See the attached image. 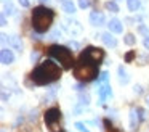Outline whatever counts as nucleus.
<instances>
[{"label": "nucleus", "mask_w": 149, "mask_h": 132, "mask_svg": "<svg viewBox=\"0 0 149 132\" xmlns=\"http://www.w3.org/2000/svg\"><path fill=\"white\" fill-rule=\"evenodd\" d=\"M61 77V69L56 63H53L52 60H47L43 63H40L36 69L31 73V79L34 80V84L37 85H47L52 84L55 80H58Z\"/></svg>", "instance_id": "obj_1"}, {"label": "nucleus", "mask_w": 149, "mask_h": 132, "mask_svg": "<svg viewBox=\"0 0 149 132\" xmlns=\"http://www.w3.org/2000/svg\"><path fill=\"white\" fill-rule=\"evenodd\" d=\"M55 19V11L47 6H36L32 10V28L36 32L43 34L47 32L53 24Z\"/></svg>", "instance_id": "obj_2"}, {"label": "nucleus", "mask_w": 149, "mask_h": 132, "mask_svg": "<svg viewBox=\"0 0 149 132\" xmlns=\"http://www.w3.org/2000/svg\"><path fill=\"white\" fill-rule=\"evenodd\" d=\"M98 66L100 64L93 63L91 60L82 56L79 58V61L74 66V76L77 77L82 82H90V80H95L98 77Z\"/></svg>", "instance_id": "obj_3"}, {"label": "nucleus", "mask_w": 149, "mask_h": 132, "mask_svg": "<svg viewBox=\"0 0 149 132\" xmlns=\"http://www.w3.org/2000/svg\"><path fill=\"white\" fill-rule=\"evenodd\" d=\"M48 55L55 60H58L63 64L64 69H71L74 66V56H72V52L68 47H63V45H52L48 48Z\"/></svg>", "instance_id": "obj_4"}, {"label": "nucleus", "mask_w": 149, "mask_h": 132, "mask_svg": "<svg viewBox=\"0 0 149 132\" xmlns=\"http://www.w3.org/2000/svg\"><path fill=\"white\" fill-rule=\"evenodd\" d=\"M43 118H45V124L50 132H66L64 127L61 126V109L58 106L48 108L43 114Z\"/></svg>", "instance_id": "obj_5"}, {"label": "nucleus", "mask_w": 149, "mask_h": 132, "mask_svg": "<svg viewBox=\"0 0 149 132\" xmlns=\"http://www.w3.org/2000/svg\"><path fill=\"white\" fill-rule=\"evenodd\" d=\"M82 56L88 58V60H91L96 64H101L103 60L106 58V53H104V50H101V48H98V47H87L85 52H82Z\"/></svg>", "instance_id": "obj_6"}, {"label": "nucleus", "mask_w": 149, "mask_h": 132, "mask_svg": "<svg viewBox=\"0 0 149 132\" xmlns=\"http://www.w3.org/2000/svg\"><path fill=\"white\" fill-rule=\"evenodd\" d=\"M143 119H148V113L144 111L143 108H132L130 109V127H132V131H136L139 126V122L143 121Z\"/></svg>", "instance_id": "obj_7"}, {"label": "nucleus", "mask_w": 149, "mask_h": 132, "mask_svg": "<svg viewBox=\"0 0 149 132\" xmlns=\"http://www.w3.org/2000/svg\"><path fill=\"white\" fill-rule=\"evenodd\" d=\"M0 60H2L3 64H11L15 61V56H13V53H11V50L2 48V50H0Z\"/></svg>", "instance_id": "obj_8"}, {"label": "nucleus", "mask_w": 149, "mask_h": 132, "mask_svg": "<svg viewBox=\"0 0 149 132\" xmlns=\"http://www.w3.org/2000/svg\"><path fill=\"white\" fill-rule=\"evenodd\" d=\"M90 23L93 26H103L104 24V15L103 13H100V11H91V15H90Z\"/></svg>", "instance_id": "obj_9"}, {"label": "nucleus", "mask_w": 149, "mask_h": 132, "mask_svg": "<svg viewBox=\"0 0 149 132\" xmlns=\"http://www.w3.org/2000/svg\"><path fill=\"white\" fill-rule=\"evenodd\" d=\"M107 28H109V31H111V32H116V34H120V32L123 31L122 23H120L117 18H112V19H111V21L107 23Z\"/></svg>", "instance_id": "obj_10"}, {"label": "nucleus", "mask_w": 149, "mask_h": 132, "mask_svg": "<svg viewBox=\"0 0 149 132\" xmlns=\"http://www.w3.org/2000/svg\"><path fill=\"white\" fill-rule=\"evenodd\" d=\"M98 93H100V100H101V103L106 100V97H109L111 95V85L107 82H104V84H100V89H98Z\"/></svg>", "instance_id": "obj_11"}, {"label": "nucleus", "mask_w": 149, "mask_h": 132, "mask_svg": "<svg viewBox=\"0 0 149 132\" xmlns=\"http://www.w3.org/2000/svg\"><path fill=\"white\" fill-rule=\"evenodd\" d=\"M66 28L69 29V32H71L72 35H77L82 32V26L79 24L77 21H66Z\"/></svg>", "instance_id": "obj_12"}, {"label": "nucleus", "mask_w": 149, "mask_h": 132, "mask_svg": "<svg viewBox=\"0 0 149 132\" xmlns=\"http://www.w3.org/2000/svg\"><path fill=\"white\" fill-rule=\"evenodd\" d=\"M8 45H10L11 48H15V50H18V52H23V42H21V39L18 37V35H11V37L8 39Z\"/></svg>", "instance_id": "obj_13"}, {"label": "nucleus", "mask_w": 149, "mask_h": 132, "mask_svg": "<svg viewBox=\"0 0 149 132\" xmlns=\"http://www.w3.org/2000/svg\"><path fill=\"white\" fill-rule=\"evenodd\" d=\"M101 39H103V42L107 45V47H116V45H117V40H116V37H112L111 31L109 32H104V34L101 35Z\"/></svg>", "instance_id": "obj_14"}, {"label": "nucleus", "mask_w": 149, "mask_h": 132, "mask_svg": "<svg viewBox=\"0 0 149 132\" xmlns=\"http://www.w3.org/2000/svg\"><path fill=\"white\" fill-rule=\"evenodd\" d=\"M128 80H130V77L127 76L123 66H119V82H120V84H127Z\"/></svg>", "instance_id": "obj_15"}, {"label": "nucleus", "mask_w": 149, "mask_h": 132, "mask_svg": "<svg viewBox=\"0 0 149 132\" xmlns=\"http://www.w3.org/2000/svg\"><path fill=\"white\" fill-rule=\"evenodd\" d=\"M63 8H64V11H66V13H69V15L75 13V5L71 2V0H66V2L63 3Z\"/></svg>", "instance_id": "obj_16"}, {"label": "nucleus", "mask_w": 149, "mask_h": 132, "mask_svg": "<svg viewBox=\"0 0 149 132\" xmlns=\"http://www.w3.org/2000/svg\"><path fill=\"white\" fill-rule=\"evenodd\" d=\"M104 6H106L107 11H112V13H117V11H119V6H117V3H116V2H111V0L104 3Z\"/></svg>", "instance_id": "obj_17"}, {"label": "nucleus", "mask_w": 149, "mask_h": 132, "mask_svg": "<svg viewBox=\"0 0 149 132\" xmlns=\"http://www.w3.org/2000/svg\"><path fill=\"white\" fill-rule=\"evenodd\" d=\"M127 5H128L130 11H136L139 8V0H127Z\"/></svg>", "instance_id": "obj_18"}, {"label": "nucleus", "mask_w": 149, "mask_h": 132, "mask_svg": "<svg viewBox=\"0 0 149 132\" xmlns=\"http://www.w3.org/2000/svg\"><path fill=\"white\" fill-rule=\"evenodd\" d=\"M107 77H109V73H107V71H103V73L100 74V77H98V85L107 82Z\"/></svg>", "instance_id": "obj_19"}, {"label": "nucleus", "mask_w": 149, "mask_h": 132, "mask_svg": "<svg viewBox=\"0 0 149 132\" xmlns=\"http://www.w3.org/2000/svg\"><path fill=\"white\" fill-rule=\"evenodd\" d=\"M123 42H125L127 45H133L136 42V39H135V35H133V34H127L125 37H123Z\"/></svg>", "instance_id": "obj_20"}, {"label": "nucleus", "mask_w": 149, "mask_h": 132, "mask_svg": "<svg viewBox=\"0 0 149 132\" xmlns=\"http://www.w3.org/2000/svg\"><path fill=\"white\" fill-rule=\"evenodd\" d=\"M3 13H5V15H15V6L11 5L10 2L5 3V11Z\"/></svg>", "instance_id": "obj_21"}, {"label": "nucleus", "mask_w": 149, "mask_h": 132, "mask_svg": "<svg viewBox=\"0 0 149 132\" xmlns=\"http://www.w3.org/2000/svg\"><path fill=\"white\" fill-rule=\"evenodd\" d=\"M104 126H106V129H107V132H119L116 127H112V124L109 122V119H104Z\"/></svg>", "instance_id": "obj_22"}, {"label": "nucleus", "mask_w": 149, "mask_h": 132, "mask_svg": "<svg viewBox=\"0 0 149 132\" xmlns=\"http://www.w3.org/2000/svg\"><path fill=\"white\" fill-rule=\"evenodd\" d=\"M133 58H136V52H128V53L125 55V61H127V63H132Z\"/></svg>", "instance_id": "obj_23"}, {"label": "nucleus", "mask_w": 149, "mask_h": 132, "mask_svg": "<svg viewBox=\"0 0 149 132\" xmlns=\"http://www.w3.org/2000/svg\"><path fill=\"white\" fill-rule=\"evenodd\" d=\"M90 103V97L88 95H80V105L82 106H87Z\"/></svg>", "instance_id": "obj_24"}, {"label": "nucleus", "mask_w": 149, "mask_h": 132, "mask_svg": "<svg viewBox=\"0 0 149 132\" xmlns=\"http://www.w3.org/2000/svg\"><path fill=\"white\" fill-rule=\"evenodd\" d=\"M79 6H80V8H88V6H90V0H79Z\"/></svg>", "instance_id": "obj_25"}, {"label": "nucleus", "mask_w": 149, "mask_h": 132, "mask_svg": "<svg viewBox=\"0 0 149 132\" xmlns=\"http://www.w3.org/2000/svg\"><path fill=\"white\" fill-rule=\"evenodd\" d=\"M75 127H77L80 132H88V129L85 127V124H84V122H75Z\"/></svg>", "instance_id": "obj_26"}, {"label": "nucleus", "mask_w": 149, "mask_h": 132, "mask_svg": "<svg viewBox=\"0 0 149 132\" xmlns=\"http://www.w3.org/2000/svg\"><path fill=\"white\" fill-rule=\"evenodd\" d=\"M58 35H61V31H59V29H55V31L48 35V39H58Z\"/></svg>", "instance_id": "obj_27"}, {"label": "nucleus", "mask_w": 149, "mask_h": 132, "mask_svg": "<svg viewBox=\"0 0 149 132\" xmlns=\"http://www.w3.org/2000/svg\"><path fill=\"white\" fill-rule=\"evenodd\" d=\"M146 63H149V55H144V56L139 58V64H146Z\"/></svg>", "instance_id": "obj_28"}, {"label": "nucleus", "mask_w": 149, "mask_h": 132, "mask_svg": "<svg viewBox=\"0 0 149 132\" xmlns=\"http://www.w3.org/2000/svg\"><path fill=\"white\" fill-rule=\"evenodd\" d=\"M139 32H143V34H144L146 37H148V35H149V31H148V29H146V28H144V26H143V24L139 26Z\"/></svg>", "instance_id": "obj_29"}, {"label": "nucleus", "mask_w": 149, "mask_h": 132, "mask_svg": "<svg viewBox=\"0 0 149 132\" xmlns=\"http://www.w3.org/2000/svg\"><path fill=\"white\" fill-rule=\"evenodd\" d=\"M18 2H19V5L24 6V8H27V6H29V0H18Z\"/></svg>", "instance_id": "obj_30"}, {"label": "nucleus", "mask_w": 149, "mask_h": 132, "mask_svg": "<svg viewBox=\"0 0 149 132\" xmlns=\"http://www.w3.org/2000/svg\"><path fill=\"white\" fill-rule=\"evenodd\" d=\"M31 60H32V61H37V60H39V53H37V52H32V55H31Z\"/></svg>", "instance_id": "obj_31"}, {"label": "nucleus", "mask_w": 149, "mask_h": 132, "mask_svg": "<svg viewBox=\"0 0 149 132\" xmlns=\"http://www.w3.org/2000/svg\"><path fill=\"white\" fill-rule=\"evenodd\" d=\"M135 93H143V87L141 85H135Z\"/></svg>", "instance_id": "obj_32"}, {"label": "nucleus", "mask_w": 149, "mask_h": 132, "mask_svg": "<svg viewBox=\"0 0 149 132\" xmlns=\"http://www.w3.org/2000/svg\"><path fill=\"white\" fill-rule=\"evenodd\" d=\"M143 44H144V47H146V48H148V50H149V35H148V37L144 39V42H143Z\"/></svg>", "instance_id": "obj_33"}, {"label": "nucleus", "mask_w": 149, "mask_h": 132, "mask_svg": "<svg viewBox=\"0 0 149 132\" xmlns=\"http://www.w3.org/2000/svg\"><path fill=\"white\" fill-rule=\"evenodd\" d=\"M0 23H2V26H7V19H5V13L2 15V19H0Z\"/></svg>", "instance_id": "obj_34"}, {"label": "nucleus", "mask_w": 149, "mask_h": 132, "mask_svg": "<svg viewBox=\"0 0 149 132\" xmlns=\"http://www.w3.org/2000/svg\"><path fill=\"white\" fill-rule=\"evenodd\" d=\"M75 90L82 92V90H84V84H77V85H75Z\"/></svg>", "instance_id": "obj_35"}, {"label": "nucleus", "mask_w": 149, "mask_h": 132, "mask_svg": "<svg viewBox=\"0 0 149 132\" xmlns=\"http://www.w3.org/2000/svg\"><path fill=\"white\" fill-rule=\"evenodd\" d=\"M69 45H71V47H74V48H79V47H80V45H79L77 42H72V40L69 42Z\"/></svg>", "instance_id": "obj_36"}, {"label": "nucleus", "mask_w": 149, "mask_h": 132, "mask_svg": "<svg viewBox=\"0 0 149 132\" xmlns=\"http://www.w3.org/2000/svg\"><path fill=\"white\" fill-rule=\"evenodd\" d=\"M2 42H3V44L7 42V35H5V34H2Z\"/></svg>", "instance_id": "obj_37"}, {"label": "nucleus", "mask_w": 149, "mask_h": 132, "mask_svg": "<svg viewBox=\"0 0 149 132\" xmlns=\"http://www.w3.org/2000/svg\"><path fill=\"white\" fill-rule=\"evenodd\" d=\"M146 105H148V106H149V95H148V97H146Z\"/></svg>", "instance_id": "obj_38"}, {"label": "nucleus", "mask_w": 149, "mask_h": 132, "mask_svg": "<svg viewBox=\"0 0 149 132\" xmlns=\"http://www.w3.org/2000/svg\"><path fill=\"white\" fill-rule=\"evenodd\" d=\"M40 2H42V3H48L50 0H40Z\"/></svg>", "instance_id": "obj_39"}, {"label": "nucleus", "mask_w": 149, "mask_h": 132, "mask_svg": "<svg viewBox=\"0 0 149 132\" xmlns=\"http://www.w3.org/2000/svg\"><path fill=\"white\" fill-rule=\"evenodd\" d=\"M61 2H63V3H64V2H66V0H61Z\"/></svg>", "instance_id": "obj_40"}, {"label": "nucleus", "mask_w": 149, "mask_h": 132, "mask_svg": "<svg viewBox=\"0 0 149 132\" xmlns=\"http://www.w3.org/2000/svg\"><path fill=\"white\" fill-rule=\"evenodd\" d=\"M3 2H5V3H7V0H3Z\"/></svg>", "instance_id": "obj_41"}, {"label": "nucleus", "mask_w": 149, "mask_h": 132, "mask_svg": "<svg viewBox=\"0 0 149 132\" xmlns=\"http://www.w3.org/2000/svg\"><path fill=\"white\" fill-rule=\"evenodd\" d=\"M116 2H119V0H116Z\"/></svg>", "instance_id": "obj_42"}]
</instances>
